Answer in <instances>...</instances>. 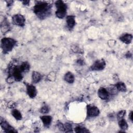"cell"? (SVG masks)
Instances as JSON below:
<instances>
[{
  "instance_id": "cell-3",
  "label": "cell",
  "mask_w": 133,
  "mask_h": 133,
  "mask_svg": "<svg viewBox=\"0 0 133 133\" xmlns=\"http://www.w3.org/2000/svg\"><path fill=\"white\" fill-rule=\"evenodd\" d=\"M55 5L57 8L56 15L59 18H63L66 12L67 6L62 1H57L55 3Z\"/></svg>"
},
{
  "instance_id": "cell-17",
  "label": "cell",
  "mask_w": 133,
  "mask_h": 133,
  "mask_svg": "<svg viewBox=\"0 0 133 133\" xmlns=\"http://www.w3.org/2000/svg\"><path fill=\"white\" fill-rule=\"evenodd\" d=\"M11 114L17 120H21L22 119L21 113L18 110H13L11 112Z\"/></svg>"
},
{
  "instance_id": "cell-19",
  "label": "cell",
  "mask_w": 133,
  "mask_h": 133,
  "mask_svg": "<svg viewBox=\"0 0 133 133\" xmlns=\"http://www.w3.org/2000/svg\"><path fill=\"white\" fill-rule=\"evenodd\" d=\"M20 68L22 71V72L26 73L28 72L30 70V64L27 62H23L20 65Z\"/></svg>"
},
{
  "instance_id": "cell-12",
  "label": "cell",
  "mask_w": 133,
  "mask_h": 133,
  "mask_svg": "<svg viewBox=\"0 0 133 133\" xmlns=\"http://www.w3.org/2000/svg\"><path fill=\"white\" fill-rule=\"evenodd\" d=\"M132 36L130 34H125L120 36L119 39L123 43L128 44H130L132 41Z\"/></svg>"
},
{
  "instance_id": "cell-10",
  "label": "cell",
  "mask_w": 133,
  "mask_h": 133,
  "mask_svg": "<svg viewBox=\"0 0 133 133\" xmlns=\"http://www.w3.org/2000/svg\"><path fill=\"white\" fill-rule=\"evenodd\" d=\"M98 95L99 97L102 100L108 99L109 96V93L108 90L104 87H101L99 89Z\"/></svg>"
},
{
  "instance_id": "cell-4",
  "label": "cell",
  "mask_w": 133,
  "mask_h": 133,
  "mask_svg": "<svg viewBox=\"0 0 133 133\" xmlns=\"http://www.w3.org/2000/svg\"><path fill=\"white\" fill-rule=\"evenodd\" d=\"M10 75L12 76L16 81H20L23 77L22 73H23L20 65L12 66L9 69Z\"/></svg>"
},
{
  "instance_id": "cell-25",
  "label": "cell",
  "mask_w": 133,
  "mask_h": 133,
  "mask_svg": "<svg viewBox=\"0 0 133 133\" xmlns=\"http://www.w3.org/2000/svg\"><path fill=\"white\" fill-rule=\"evenodd\" d=\"M57 126L58 129L61 131H64L65 132V128H64V125L61 123V122H58V124H57Z\"/></svg>"
},
{
  "instance_id": "cell-28",
  "label": "cell",
  "mask_w": 133,
  "mask_h": 133,
  "mask_svg": "<svg viewBox=\"0 0 133 133\" xmlns=\"http://www.w3.org/2000/svg\"><path fill=\"white\" fill-rule=\"evenodd\" d=\"M77 62L78 64H80V65H83V64H84V63L83 60H81V59L78 60L77 61Z\"/></svg>"
},
{
  "instance_id": "cell-29",
  "label": "cell",
  "mask_w": 133,
  "mask_h": 133,
  "mask_svg": "<svg viewBox=\"0 0 133 133\" xmlns=\"http://www.w3.org/2000/svg\"><path fill=\"white\" fill-rule=\"evenodd\" d=\"M22 2L23 4L25 5H29V4L30 3V1H22Z\"/></svg>"
},
{
  "instance_id": "cell-24",
  "label": "cell",
  "mask_w": 133,
  "mask_h": 133,
  "mask_svg": "<svg viewBox=\"0 0 133 133\" xmlns=\"http://www.w3.org/2000/svg\"><path fill=\"white\" fill-rule=\"evenodd\" d=\"M49 111V108L47 105H44L42 107L40 110V112L42 113H47Z\"/></svg>"
},
{
  "instance_id": "cell-2",
  "label": "cell",
  "mask_w": 133,
  "mask_h": 133,
  "mask_svg": "<svg viewBox=\"0 0 133 133\" xmlns=\"http://www.w3.org/2000/svg\"><path fill=\"white\" fill-rule=\"evenodd\" d=\"M16 44V41L11 38L4 37L1 40V47L4 53L10 51Z\"/></svg>"
},
{
  "instance_id": "cell-6",
  "label": "cell",
  "mask_w": 133,
  "mask_h": 133,
  "mask_svg": "<svg viewBox=\"0 0 133 133\" xmlns=\"http://www.w3.org/2000/svg\"><path fill=\"white\" fill-rule=\"evenodd\" d=\"M105 66V61L103 59H101L95 62V63L90 66V69L92 71H100L104 69Z\"/></svg>"
},
{
  "instance_id": "cell-13",
  "label": "cell",
  "mask_w": 133,
  "mask_h": 133,
  "mask_svg": "<svg viewBox=\"0 0 133 133\" xmlns=\"http://www.w3.org/2000/svg\"><path fill=\"white\" fill-rule=\"evenodd\" d=\"M41 119L42 120L43 124L46 127H49L50 125V124L52 121V117L49 115H44L41 116L40 117Z\"/></svg>"
},
{
  "instance_id": "cell-8",
  "label": "cell",
  "mask_w": 133,
  "mask_h": 133,
  "mask_svg": "<svg viewBox=\"0 0 133 133\" xmlns=\"http://www.w3.org/2000/svg\"><path fill=\"white\" fill-rule=\"evenodd\" d=\"M12 21L14 23L18 26H22L25 23V18L24 17L20 14L15 15L12 17Z\"/></svg>"
},
{
  "instance_id": "cell-26",
  "label": "cell",
  "mask_w": 133,
  "mask_h": 133,
  "mask_svg": "<svg viewBox=\"0 0 133 133\" xmlns=\"http://www.w3.org/2000/svg\"><path fill=\"white\" fill-rule=\"evenodd\" d=\"M8 106L10 108H14L16 106V103L13 101H10L8 104Z\"/></svg>"
},
{
  "instance_id": "cell-22",
  "label": "cell",
  "mask_w": 133,
  "mask_h": 133,
  "mask_svg": "<svg viewBox=\"0 0 133 133\" xmlns=\"http://www.w3.org/2000/svg\"><path fill=\"white\" fill-rule=\"evenodd\" d=\"M108 91L109 93L110 92L111 94H115L117 91V89L116 87H115V86L113 85L109 88V90Z\"/></svg>"
},
{
  "instance_id": "cell-30",
  "label": "cell",
  "mask_w": 133,
  "mask_h": 133,
  "mask_svg": "<svg viewBox=\"0 0 133 133\" xmlns=\"http://www.w3.org/2000/svg\"><path fill=\"white\" fill-rule=\"evenodd\" d=\"M127 55H128V56H127V58H130L131 56V54L129 52H128L127 54H126V56H127Z\"/></svg>"
},
{
  "instance_id": "cell-1",
  "label": "cell",
  "mask_w": 133,
  "mask_h": 133,
  "mask_svg": "<svg viewBox=\"0 0 133 133\" xmlns=\"http://www.w3.org/2000/svg\"><path fill=\"white\" fill-rule=\"evenodd\" d=\"M51 6L46 2L38 1L33 7V11L41 19L48 16L50 11Z\"/></svg>"
},
{
  "instance_id": "cell-20",
  "label": "cell",
  "mask_w": 133,
  "mask_h": 133,
  "mask_svg": "<svg viewBox=\"0 0 133 133\" xmlns=\"http://www.w3.org/2000/svg\"><path fill=\"white\" fill-rule=\"evenodd\" d=\"M74 131L76 132H89L88 129L81 126H77L74 128Z\"/></svg>"
},
{
  "instance_id": "cell-5",
  "label": "cell",
  "mask_w": 133,
  "mask_h": 133,
  "mask_svg": "<svg viewBox=\"0 0 133 133\" xmlns=\"http://www.w3.org/2000/svg\"><path fill=\"white\" fill-rule=\"evenodd\" d=\"M99 113L100 111L97 107L91 105H88L87 106V116L88 117L97 116Z\"/></svg>"
},
{
  "instance_id": "cell-21",
  "label": "cell",
  "mask_w": 133,
  "mask_h": 133,
  "mask_svg": "<svg viewBox=\"0 0 133 133\" xmlns=\"http://www.w3.org/2000/svg\"><path fill=\"white\" fill-rule=\"evenodd\" d=\"M64 128H65V132H73L72 127L70 124L66 123L64 125Z\"/></svg>"
},
{
  "instance_id": "cell-14",
  "label": "cell",
  "mask_w": 133,
  "mask_h": 133,
  "mask_svg": "<svg viewBox=\"0 0 133 133\" xmlns=\"http://www.w3.org/2000/svg\"><path fill=\"white\" fill-rule=\"evenodd\" d=\"M32 78L33 83H38L41 80L42 75L36 71H34L32 72Z\"/></svg>"
},
{
  "instance_id": "cell-9",
  "label": "cell",
  "mask_w": 133,
  "mask_h": 133,
  "mask_svg": "<svg viewBox=\"0 0 133 133\" xmlns=\"http://www.w3.org/2000/svg\"><path fill=\"white\" fill-rule=\"evenodd\" d=\"M26 92L28 96L31 98H34L37 94L36 89L33 85H26Z\"/></svg>"
},
{
  "instance_id": "cell-23",
  "label": "cell",
  "mask_w": 133,
  "mask_h": 133,
  "mask_svg": "<svg viewBox=\"0 0 133 133\" xmlns=\"http://www.w3.org/2000/svg\"><path fill=\"white\" fill-rule=\"evenodd\" d=\"M125 113H126V111L125 110H122V111H119L117 114V118L118 120L121 119H122L123 118L124 115H125Z\"/></svg>"
},
{
  "instance_id": "cell-7",
  "label": "cell",
  "mask_w": 133,
  "mask_h": 133,
  "mask_svg": "<svg viewBox=\"0 0 133 133\" xmlns=\"http://www.w3.org/2000/svg\"><path fill=\"white\" fill-rule=\"evenodd\" d=\"M1 126L3 129L6 132H17L14 127L11 126L6 121H5L3 118L1 117Z\"/></svg>"
},
{
  "instance_id": "cell-27",
  "label": "cell",
  "mask_w": 133,
  "mask_h": 133,
  "mask_svg": "<svg viewBox=\"0 0 133 133\" xmlns=\"http://www.w3.org/2000/svg\"><path fill=\"white\" fill-rule=\"evenodd\" d=\"M132 115H133V112L132 111H131L129 114V118L131 122H132Z\"/></svg>"
},
{
  "instance_id": "cell-11",
  "label": "cell",
  "mask_w": 133,
  "mask_h": 133,
  "mask_svg": "<svg viewBox=\"0 0 133 133\" xmlns=\"http://www.w3.org/2000/svg\"><path fill=\"white\" fill-rule=\"evenodd\" d=\"M67 26L69 29H72L75 24V17L73 16H68L66 18Z\"/></svg>"
},
{
  "instance_id": "cell-18",
  "label": "cell",
  "mask_w": 133,
  "mask_h": 133,
  "mask_svg": "<svg viewBox=\"0 0 133 133\" xmlns=\"http://www.w3.org/2000/svg\"><path fill=\"white\" fill-rule=\"evenodd\" d=\"M118 125H119V127L121 128V129L122 130H125L127 129L128 128V124H127V122H126V121L123 118L119 120Z\"/></svg>"
},
{
  "instance_id": "cell-15",
  "label": "cell",
  "mask_w": 133,
  "mask_h": 133,
  "mask_svg": "<svg viewBox=\"0 0 133 133\" xmlns=\"http://www.w3.org/2000/svg\"><path fill=\"white\" fill-rule=\"evenodd\" d=\"M64 78V80L69 83H73L74 81V76L70 72H68L65 74Z\"/></svg>"
},
{
  "instance_id": "cell-16",
  "label": "cell",
  "mask_w": 133,
  "mask_h": 133,
  "mask_svg": "<svg viewBox=\"0 0 133 133\" xmlns=\"http://www.w3.org/2000/svg\"><path fill=\"white\" fill-rule=\"evenodd\" d=\"M115 86L116 87L117 90L118 91H120L122 92H125L127 90L126 86L123 82H118L116 84Z\"/></svg>"
}]
</instances>
